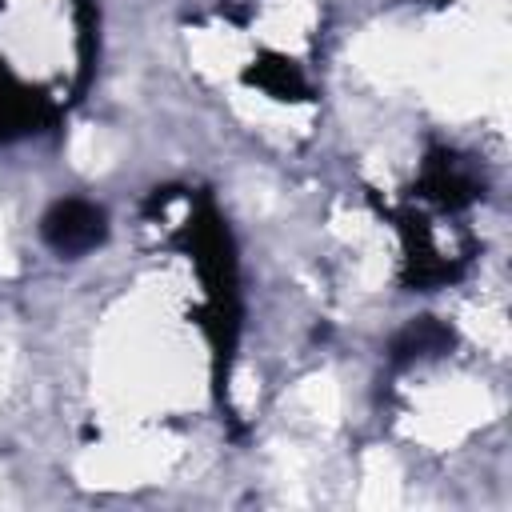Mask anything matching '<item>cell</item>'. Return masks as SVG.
Wrapping results in <instances>:
<instances>
[{
    "label": "cell",
    "instance_id": "obj_1",
    "mask_svg": "<svg viewBox=\"0 0 512 512\" xmlns=\"http://www.w3.org/2000/svg\"><path fill=\"white\" fill-rule=\"evenodd\" d=\"M44 240L60 252V256H84L92 252L104 232H108V220L96 204L88 200H56L48 212H44V224H40Z\"/></svg>",
    "mask_w": 512,
    "mask_h": 512
},
{
    "label": "cell",
    "instance_id": "obj_2",
    "mask_svg": "<svg viewBox=\"0 0 512 512\" xmlns=\"http://www.w3.org/2000/svg\"><path fill=\"white\" fill-rule=\"evenodd\" d=\"M248 80L260 84V88H264L268 96H276V100H300V96L308 92L304 76H300L288 60H264V64H256V68L248 72Z\"/></svg>",
    "mask_w": 512,
    "mask_h": 512
},
{
    "label": "cell",
    "instance_id": "obj_3",
    "mask_svg": "<svg viewBox=\"0 0 512 512\" xmlns=\"http://www.w3.org/2000/svg\"><path fill=\"white\" fill-rule=\"evenodd\" d=\"M452 344V332L424 320V324H412L400 340H396V356H432V352H444Z\"/></svg>",
    "mask_w": 512,
    "mask_h": 512
}]
</instances>
